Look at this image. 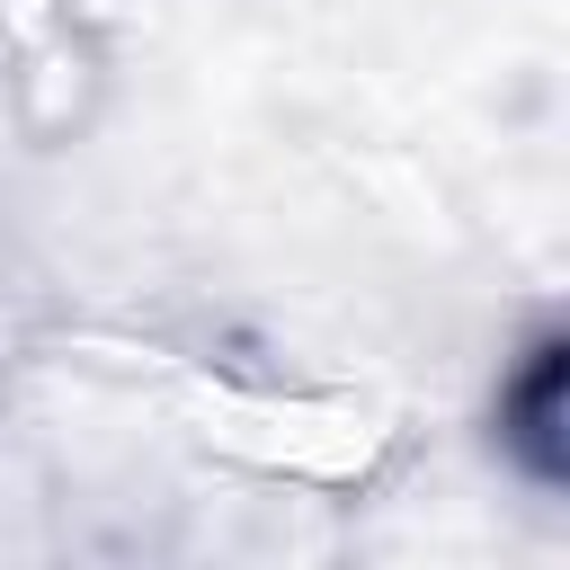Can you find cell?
<instances>
[{"label": "cell", "mask_w": 570, "mask_h": 570, "mask_svg": "<svg viewBox=\"0 0 570 570\" xmlns=\"http://www.w3.org/2000/svg\"><path fill=\"white\" fill-rule=\"evenodd\" d=\"M561 383H570V338L561 330H543L534 347H525V365L499 383V445L525 463V481H543V490H561V472H570V436H561V419H570V401H561Z\"/></svg>", "instance_id": "cell-1"}]
</instances>
